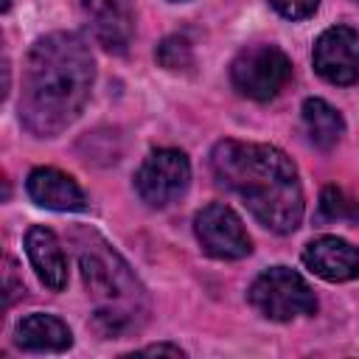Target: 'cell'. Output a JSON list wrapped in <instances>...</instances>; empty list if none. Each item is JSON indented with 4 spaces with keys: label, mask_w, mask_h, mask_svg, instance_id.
<instances>
[{
    "label": "cell",
    "mask_w": 359,
    "mask_h": 359,
    "mask_svg": "<svg viewBox=\"0 0 359 359\" xmlns=\"http://www.w3.org/2000/svg\"><path fill=\"white\" fill-rule=\"evenodd\" d=\"M95 65L79 34L56 31L34 42L20 93V121L36 137L67 129L90 98Z\"/></svg>",
    "instance_id": "cell-1"
},
{
    "label": "cell",
    "mask_w": 359,
    "mask_h": 359,
    "mask_svg": "<svg viewBox=\"0 0 359 359\" xmlns=\"http://www.w3.org/2000/svg\"><path fill=\"white\" fill-rule=\"evenodd\" d=\"M219 185L233 191L272 233H292L303 219V188L294 163L275 146L222 140L210 151Z\"/></svg>",
    "instance_id": "cell-2"
},
{
    "label": "cell",
    "mask_w": 359,
    "mask_h": 359,
    "mask_svg": "<svg viewBox=\"0 0 359 359\" xmlns=\"http://www.w3.org/2000/svg\"><path fill=\"white\" fill-rule=\"evenodd\" d=\"M79 261H81L84 286L101 303L95 311V328L101 331V337H121L137 328L135 317H137L140 286L132 278L129 266L112 250H107V244H95V247L87 244Z\"/></svg>",
    "instance_id": "cell-3"
},
{
    "label": "cell",
    "mask_w": 359,
    "mask_h": 359,
    "mask_svg": "<svg viewBox=\"0 0 359 359\" xmlns=\"http://www.w3.org/2000/svg\"><path fill=\"white\" fill-rule=\"evenodd\" d=\"M247 300L261 317L278 320V323L317 311V297H314L311 286L297 272H292L289 266L264 269L252 280Z\"/></svg>",
    "instance_id": "cell-4"
},
{
    "label": "cell",
    "mask_w": 359,
    "mask_h": 359,
    "mask_svg": "<svg viewBox=\"0 0 359 359\" xmlns=\"http://www.w3.org/2000/svg\"><path fill=\"white\" fill-rule=\"evenodd\" d=\"M230 79L241 95L252 101H269L289 84L292 62L275 45H252L233 59Z\"/></svg>",
    "instance_id": "cell-5"
},
{
    "label": "cell",
    "mask_w": 359,
    "mask_h": 359,
    "mask_svg": "<svg viewBox=\"0 0 359 359\" xmlns=\"http://www.w3.org/2000/svg\"><path fill=\"white\" fill-rule=\"evenodd\" d=\"M191 182L188 157L180 149H154L135 174L137 196L151 208L177 202Z\"/></svg>",
    "instance_id": "cell-6"
},
{
    "label": "cell",
    "mask_w": 359,
    "mask_h": 359,
    "mask_svg": "<svg viewBox=\"0 0 359 359\" xmlns=\"http://www.w3.org/2000/svg\"><path fill=\"white\" fill-rule=\"evenodd\" d=\"M194 233H196L202 250L219 261H236V258L250 255V250H252V241H250L241 219L222 202H213L196 213Z\"/></svg>",
    "instance_id": "cell-7"
},
{
    "label": "cell",
    "mask_w": 359,
    "mask_h": 359,
    "mask_svg": "<svg viewBox=\"0 0 359 359\" xmlns=\"http://www.w3.org/2000/svg\"><path fill=\"white\" fill-rule=\"evenodd\" d=\"M314 70L328 84L359 81V31L348 25L323 31L314 45Z\"/></svg>",
    "instance_id": "cell-8"
},
{
    "label": "cell",
    "mask_w": 359,
    "mask_h": 359,
    "mask_svg": "<svg viewBox=\"0 0 359 359\" xmlns=\"http://www.w3.org/2000/svg\"><path fill=\"white\" fill-rule=\"evenodd\" d=\"M84 17L98 45L123 53L135 34V11L129 0H84Z\"/></svg>",
    "instance_id": "cell-9"
},
{
    "label": "cell",
    "mask_w": 359,
    "mask_h": 359,
    "mask_svg": "<svg viewBox=\"0 0 359 359\" xmlns=\"http://www.w3.org/2000/svg\"><path fill=\"white\" fill-rule=\"evenodd\" d=\"M303 264L323 280L342 283L359 275V250L337 236H320L306 244Z\"/></svg>",
    "instance_id": "cell-10"
},
{
    "label": "cell",
    "mask_w": 359,
    "mask_h": 359,
    "mask_svg": "<svg viewBox=\"0 0 359 359\" xmlns=\"http://www.w3.org/2000/svg\"><path fill=\"white\" fill-rule=\"evenodd\" d=\"M28 196L48 210H84L87 199L79 182L59 168H34L28 174Z\"/></svg>",
    "instance_id": "cell-11"
},
{
    "label": "cell",
    "mask_w": 359,
    "mask_h": 359,
    "mask_svg": "<svg viewBox=\"0 0 359 359\" xmlns=\"http://www.w3.org/2000/svg\"><path fill=\"white\" fill-rule=\"evenodd\" d=\"M25 252L31 258V266L36 269L39 280L59 292L67 286V258H65V250L59 244V238L48 230V227H31L25 233Z\"/></svg>",
    "instance_id": "cell-12"
},
{
    "label": "cell",
    "mask_w": 359,
    "mask_h": 359,
    "mask_svg": "<svg viewBox=\"0 0 359 359\" xmlns=\"http://www.w3.org/2000/svg\"><path fill=\"white\" fill-rule=\"evenodd\" d=\"M14 342L22 351H48V353H62L73 345L70 328L53 317V314H28L25 320L17 323Z\"/></svg>",
    "instance_id": "cell-13"
},
{
    "label": "cell",
    "mask_w": 359,
    "mask_h": 359,
    "mask_svg": "<svg viewBox=\"0 0 359 359\" xmlns=\"http://www.w3.org/2000/svg\"><path fill=\"white\" fill-rule=\"evenodd\" d=\"M303 126H306V135L309 140L317 146V149H331L337 146V140L342 137L345 132V123H342V115L323 98H306L303 101Z\"/></svg>",
    "instance_id": "cell-14"
},
{
    "label": "cell",
    "mask_w": 359,
    "mask_h": 359,
    "mask_svg": "<svg viewBox=\"0 0 359 359\" xmlns=\"http://www.w3.org/2000/svg\"><path fill=\"white\" fill-rule=\"evenodd\" d=\"M320 210L334 222H359V199H351L342 188L328 185L320 196Z\"/></svg>",
    "instance_id": "cell-15"
},
{
    "label": "cell",
    "mask_w": 359,
    "mask_h": 359,
    "mask_svg": "<svg viewBox=\"0 0 359 359\" xmlns=\"http://www.w3.org/2000/svg\"><path fill=\"white\" fill-rule=\"evenodd\" d=\"M157 62L165 70H188L191 62H194L191 42L185 36H168V39H163L160 48H157Z\"/></svg>",
    "instance_id": "cell-16"
},
{
    "label": "cell",
    "mask_w": 359,
    "mask_h": 359,
    "mask_svg": "<svg viewBox=\"0 0 359 359\" xmlns=\"http://www.w3.org/2000/svg\"><path fill=\"white\" fill-rule=\"evenodd\" d=\"M280 17H286V20H306V17H311L314 11H317V6H320V0H266Z\"/></svg>",
    "instance_id": "cell-17"
},
{
    "label": "cell",
    "mask_w": 359,
    "mask_h": 359,
    "mask_svg": "<svg viewBox=\"0 0 359 359\" xmlns=\"http://www.w3.org/2000/svg\"><path fill=\"white\" fill-rule=\"evenodd\" d=\"M137 353H143V356H154V353H168V356H182L185 351H182L180 345H165V342H160V345H149V348H143V351H137Z\"/></svg>",
    "instance_id": "cell-18"
},
{
    "label": "cell",
    "mask_w": 359,
    "mask_h": 359,
    "mask_svg": "<svg viewBox=\"0 0 359 359\" xmlns=\"http://www.w3.org/2000/svg\"><path fill=\"white\" fill-rule=\"evenodd\" d=\"M0 8H3V11H8V8H11V0H3V6H0Z\"/></svg>",
    "instance_id": "cell-19"
},
{
    "label": "cell",
    "mask_w": 359,
    "mask_h": 359,
    "mask_svg": "<svg viewBox=\"0 0 359 359\" xmlns=\"http://www.w3.org/2000/svg\"><path fill=\"white\" fill-rule=\"evenodd\" d=\"M353 3H356V6H359V0H353Z\"/></svg>",
    "instance_id": "cell-20"
},
{
    "label": "cell",
    "mask_w": 359,
    "mask_h": 359,
    "mask_svg": "<svg viewBox=\"0 0 359 359\" xmlns=\"http://www.w3.org/2000/svg\"><path fill=\"white\" fill-rule=\"evenodd\" d=\"M174 3H180V0H174Z\"/></svg>",
    "instance_id": "cell-21"
}]
</instances>
